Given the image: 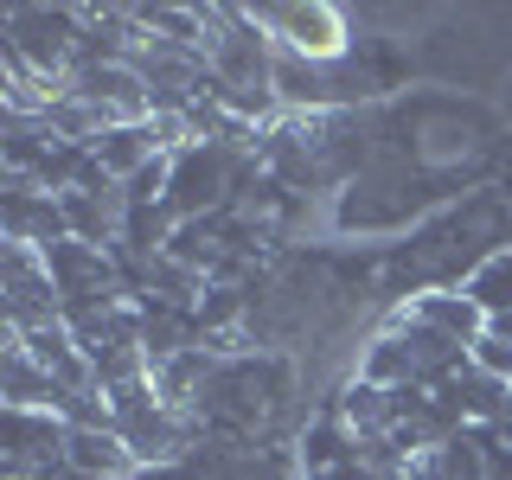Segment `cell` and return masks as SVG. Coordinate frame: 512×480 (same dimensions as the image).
Segmentation results:
<instances>
[{
    "instance_id": "277c9868",
    "label": "cell",
    "mask_w": 512,
    "mask_h": 480,
    "mask_svg": "<svg viewBox=\"0 0 512 480\" xmlns=\"http://www.w3.org/2000/svg\"><path fill=\"white\" fill-rule=\"evenodd\" d=\"M90 160H96V173H103V180L135 186L141 173H154L160 160H173V154H167V141H160L154 122H122V128H109V135L90 141Z\"/></svg>"
},
{
    "instance_id": "5b68a950",
    "label": "cell",
    "mask_w": 512,
    "mask_h": 480,
    "mask_svg": "<svg viewBox=\"0 0 512 480\" xmlns=\"http://www.w3.org/2000/svg\"><path fill=\"white\" fill-rule=\"evenodd\" d=\"M404 314L423 320V327H436L442 340H455V346H468V352H474L480 333H487V314L474 308V295L461 282L455 288H416V295L404 301Z\"/></svg>"
},
{
    "instance_id": "3957f363",
    "label": "cell",
    "mask_w": 512,
    "mask_h": 480,
    "mask_svg": "<svg viewBox=\"0 0 512 480\" xmlns=\"http://www.w3.org/2000/svg\"><path fill=\"white\" fill-rule=\"evenodd\" d=\"M58 320H64V301H58L45 250L7 244V333H45Z\"/></svg>"
},
{
    "instance_id": "52a82bcc",
    "label": "cell",
    "mask_w": 512,
    "mask_h": 480,
    "mask_svg": "<svg viewBox=\"0 0 512 480\" xmlns=\"http://www.w3.org/2000/svg\"><path fill=\"white\" fill-rule=\"evenodd\" d=\"M461 288H468L474 308L487 314V327H512V244L493 250L480 269H468V276H461Z\"/></svg>"
},
{
    "instance_id": "8992f818",
    "label": "cell",
    "mask_w": 512,
    "mask_h": 480,
    "mask_svg": "<svg viewBox=\"0 0 512 480\" xmlns=\"http://www.w3.org/2000/svg\"><path fill=\"white\" fill-rule=\"evenodd\" d=\"M64 468L90 474V480H135L141 461L128 455V442L116 436V423H90V429H71V442H64Z\"/></svg>"
},
{
    "instance_id": "7a4b0ae2",
    "label": "cell",
    "mask_w": 512,
    "mask_h": 480,
    "mask_svg": "<svg viewBox=\"0 0 512 480\" xmlns=\"http://www.w3.org/2000/svg\"><path fill=\"white\" fill-rule=\"evenodd\" d=\"M256 26L276 39L282 58H308V64H340L352 58V20L327 0H308V7H250Z\"/></svg>"
},
{
    "instance_id": "6da1fadb",
    "label": "cell",
    "mask_w": 512,
    "mask_h": 480,
    "mask_svg": "<svg viewBox=\"0 0 512 480\" xmlns=\"http://www.w3.org/2000/svg\"><path fill=\"white\" fill-rule=\"evenodd\" d=\"M0 58H20L45 84L84 64V7H7L0 13Z\"/></svg>"
}]
</instances>
